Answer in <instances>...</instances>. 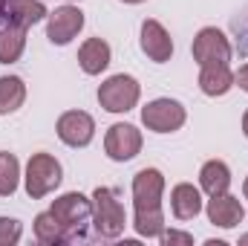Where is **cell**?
<instances>
[{
  "label": "cell",
  "instance_id": "obj_6",
  "mask_svg": "<svg viewBox=\"0 0 248 246\" xmlns=\"http://www.w3.org/2000/svg\"><path fill=\"white\" fill-rule=\"evenodd\" d=\"M141 122L153 133H173L185 124V107L176 99H153L141 107Z\"/></svg>",
  "mask_w": 248,
  "mask_h": 246
},
{
  "label": "cell",
  "instance_id": "obj_4",
  "mask_svg": "<svg viewBox=\"0 0 248 246\" xmlns=\"http://www.w3.org/2000/svg\"><path fill=\"white\" fill-rule=\"evenodd\" d=\"M26 194L32 200H41L46 194H52L61 185L63 174H61V162L52 154H32L29 165H26Z\"/></svg>",
  "mask_w": 248,
  "mask_h": 246
},
{
  "label": "cell",
  "instance_id": "obj_26",
  "mask_svg": "<svg viewBox=\"0 0 248 246\" xmlns=\"http://www.w3.org/2000/svg\"><path fill=\"white\" fill-rule=\"evenodd\" d=\"M243 194H246V200H248V177H246V183H243Z\"/></svg>",
  "mask_w": 248,
  "mask_h": 246
},
{
  "label": "cell",
  "instance_id": "obj_19",
  "mask_svg": "<svg viewBox=\"0 0 248 246\" xmlns=\"http://www.w3.org/2000/svg\"><path fill=\"white\" fill-rule=\"evenodd\" d=\"M26 29L20 26H0V64H15L23 55Z\"/></svg>",
  "mask_w": 248,
  "mask_h": 246
},
{
  "label": "cell",
  "instance_id": "obj_15",
  "mask_svg": "<svg viewBox=\"0 0 248 246\" xmlns=\"http://www.w3.org/2000/svg\"><path fill=\"white\" fill-rule=\"evenodd\" d=\"M234 87V72L228 64H205L199 67V90L205 96H225Z\"/></svg>",
  "mask_w": 248,
  "mask_h": 246
},
{
  "label": "cell",
  "instance_id": "obj_22",
  "mask_svg": "<svg viewBox=\"0 0 248 246\" xmlns=\"http://www.w3.org/2000/svg\"><path fill=\"white\" fill-rule=\"evenodd\" d=\"M23 235V226L20 220L15 217H0V246H15Z\"/></svg>",
  "mask_w": 248,
  "mask_h": 246
},
{
  "label": "cell",
  "instance_id": "obj_17",
  "mask_svg": "<svg viewBox=\"0 0 248 246\" xmlns=\"http://www.w3.org/2000/svg\"><path fill=\"white\" fill-rule=\"evenodd\" d=\"M199 185H202V191H205L208 197L225 194V191L231 188V168H228L225 162H219V159L205 162L202 171H199Z\"/></svg>",
  "mask_w": 248,
  "mask_h": 246
},
{
  "label": "cell",
  "instance_id": "obj_9",
  "mask_svg": "<svg viewBox=\"0 0 248 246\" xmlns=\"http://www.w3.org/2000/svg\"><path fill=\"white\" fill-rule=\"evenodd\" d=\"M104 151L110 159L116 162H127L133 159L139 151H141V130L136 124H127V122H119L113 124L104 136Z\"/></svg>",
  "mask_w": 248,
  "mask_h": 246
},
{
  "label": "cell",
  "instance_id": "obj_5",
  "mask_svg": "<svg viewBox=\"0 0 248 246\" xmlns=\"http://www.w3.org/2000/svg\"><path fill=\"white\" fill-rule=\"evenodd\" d=\"M139 96H141V87H139V81L133 78V75H110L101 87H98V105L107 110V113H127V110H133L136 107V102H139Z\"/></svg>",
  "mask_w": 248,
  "mask_h": 246
},
{
  "label": "cell",
  "instance_id": "obj_21",
  "mask_svg": "<svg viewBox=\"0 0 248 246\" xmlns=\"http://www.w3.org/2000/svg\"><path fill=\"white\" fill-rule=\"evenodd\" d=\"M20 183V162L15 154L0 151V197H12Z\"/></svg>",
  "mask_w": 248,
  "mask_h": 246
},
{
  "label": "cell",
  "instance_id": "obj_1",
  "mask_svg": "<svg viewBox=\"0 0 248 246\" xmlns=\"http://www.w3.org/2000/svg\"><path fill=\"white\" fill-rule=\"evenodd\" d=\"M165 177L159 168H141L133 177V209H136V232L141 238H159L165 232V211H162Z\"/></svg>",
  "mask_w": 248,
  "mask_h": 246
},
{
  "label": "cell",
  "instance_id": "obj_3",
  "mask_svg": "<svg viewBox=\"0 0 248 246\" xmlns=\"http://www.w3.org/2000/svg\"><path fill=\"white\" fill-rule=\"evenodd\" d=\"M93 223L101 238H119L127 226V214L116 188H95L93 191Z\"/></svg>",
  "mask_w": 248,
  "mask_h": 246
},
{
  "label": "cell",
  "instance_id": "obj_10",
  "mask_svg": "<svg viewBox=\"0 0 248 246\" xmlns=\"http://www.w3.org/2000/svg\"><path fill=\"white\" fill-rule=\"evenodd\" d=\"M95 136V122L84 110H66L58 119V139L69 148H84Z\"/></svg>",
  "mask_w": 248,
  "mask_h": 246
},
{
  "label": "cell",
  "instance_id": "obj_18",
  "mask_svg": "<svg viewBox=\"0 0 248 246\" xmlns=\"http://www.w3.org/2000/svg\"><path fill=\"white\" fill-rule=\"evenodd\" d=\"M26 102V84L17 75H0V116L15 113Z\"/></svg>",
  "mask_w": 248,
  "mask_h": 246
},
{
  "label": "cell",
  "instance_id": "obj_16",
  "mask_svg": "<svg viewBox=\"0 0 248 246\" xmlns=\"http://www.w3.org/2000/svg\"><path fill=\"white\" fill-rule=\"evenodd\" d=\"M170 209L176 220H193L202 211V194L199 188L190 183H179L170 191Z\"/></svg>",
  "mask_w": 248,
  "mask_h": 246
},
{
  "label": "cell",
  "instance_id": "obj_29",
  "mask_svg": "<svg viewBox=\"0 0 248 246\" xmlns=\"http://www.w3.org/2000/svg\"><path fill=\"white\" fill-rule=\"evenodd\" d=\"M243 53H248V47H246V50H243Z\"/></svg>",
  "mask_w": 248,
  "mask_h": 246
},
{
  "label": "cell",
  "instance_id": "obj_20",
  "mask_svg": "<svg viewBox=\"0 0 248 246\" xmlns=\"http://www.w3.org/2000/svg\"><path fill=\"white\" fill-rule=\"evenodd\" d=\"M35 238L41 241V244H69V235H66V229L61 226V220L52 214V211H41L38 217H35Z\"/></svg>",
  "mask_w": 248,
  "mask_h": 246
},
{
  "label": "cell",
  "instance_id": "obj_24",
  "mask_svg": "<svg viewBox=\"0 0 248 246\" xmlns=\"http://www.w3.org/2000/svg\"><path fill=\"white\" fill-rule=\"evenodd\" d=\"M234 84H240V90H246L248 93V64L246 67H240V72L234 75Z\"/></svg>",
  "mask_w": 248,
  "mask_h": 246
},
{
  "label": "cell",
  "instance_id": "obj_2",
  "mask_svg": "<svg viewBox=\"0 0 248 246\" xmlns=\"http://www.w3.org/2000/svg\"><path fill=\"white\" fill-rule=\"evenodd\" d=\"M49 211L61 220V226L66 229V235H69V244L90 238V235H87V223H90V217H93V200H87L84 194H78V191L61 194V197L52 203Z\"/></svg>",
  "mask_w": 248,
  "mask_h": 246
},
{
  "label": "cell",
  "instance_id": "obj_13",
  "mask_svg": "<svg viewBox=\"0 0 248 246\" xmlns=\"http://www.w3.org/2000/svg\"><path fill=\"white\" fill-rule=\"evenodd\" d=\"M243 217H246L243 203H240L237 197H231L228 191H225V194H214V197L208 200V220H211L214 226H219V229H234V226L243 223Z\"/></svg>",
  "mask_w": 248,
  "mask_h": 246
},
{
  "label": "cell",
  "instance_id": "obj_27",
  "mask_svg": "<svg viewBox=\"0 0 248 246\" xmlns=\"http://www.w3.org/2000/svg\"><path fill=\"white\" fill-rule=\"evenodd\" d=\"M122 3H141V0H122Z\"/></svg>",
  "mask_w": 248,
  "mask_h": 246
},
{
  "label": "cell",
  "instance_id": "obj_12",
  "mask_svg": "<svg viewBox=\"0 0 248 246\" xmlns=\"http://www.w3.org/2000/svg\"><path fill=\"white\" fill-rule=\"evenodd\" d=\"M141 50H144V55L150 61L156 64L170 61V55H173V41H170L168 29L159 20H153V18H147L141 23Z\"/></svg>",
  "mask_w": 248,
  "mask_h": 246
},
{
  "label": "cell",
  "instance_id": "obj_8",
  "mask_svg": "<svg viewBox=\"0 0 248 246\" xmlns=\"http://www.w3.org/2000/svg\"><path fill=\"white\" fill-rule=\"evenodd\" d=\"M84 29V12L78 6H58L46 15V38L55 47H66Z\"/></svg>",
  "mask_w": 248,
  "mask_h": 246
},
{
  "label": "cell",
  "instance_id": "obj_28",
  "mask_svg": "<svg viewBox=\"0 0 248 246\" xmlns=\"http://www.w3.org/2000/svg\"><path fill=\"white\" fill-rule=\"evenodd\" d=\"M240 241H243V244H248V235H243V238H240Z\"/></svg>",
  "mask_w": 248,
  "mask_h": 246
},
{
  "label": "cell",
  "instance_id": "obj_7",
  "mask_svg": "<svg viewBox=\"0 0 248 246\" xmlns=\"http://www.w3.org/2000/svg\"><path fill=\"white\" fill-rule=\"evenodd\" d=\"M193 61L199 64V67H205V64H228L231 61V44H228V38L217 26L199 29V35L193 38Z\"/></svg>",
  "mask_w": 248,
  "mask_h": 246
},
{
  "label": "cell",
  "instance_id": "obj_14",
  "mask_svg": "<svg viewBox=\"0 0 248 246\" xmlns=\"http://www.w3.org/2000/svg\"><path fill=\"white\" fill-rule=\"evenodd\" d=\"M110 58H113L110 44L101 41V38H90V41H84L81 50H78V64H81V70H84L87 75H101V72L110 67Z\"/></svg>",
  "mask_w": 248,
  "mask_h": 246
},
{
  "label": "cell",
  "instance_id": "obj_23",
  "mask_svg": "<svg viewBox=\"0 0 248 246\" xmlns=\"http://www.w3.org/2000/svg\"><path fill=\"white\" fill-rule=\"evenodd\" d=\"M159 238H162V244H185V246L193 244L190 235H185V232H173V229H170V232H162Z\"/></svg>",
  "mask_w": 248,
  "mask_h": 246
},
{
  "label": "cell",
  "instance_id": "obj_25",
  "mask_svg": "<svg viewBox=\"0 0 248 246\" xmlns=\"http://www.w3.org/2000/svg\"><path fill=\"white\" fill-rule=\"evenodd\" d=\"M243 133H246V139H248V110H246V116H243Z\"/></svg>",
  "mask_w": 248,
  "mask_h": 246
},
{
  "label": "cell",
  "instance_id": "obj_11",
  "mask_svg": "<svg viewBox=\"0 0 248 246\" xmlns=\"http://www.w3.org/2000/svg\"><path fill=\"white\" fill-rule=\"evenodd\" d=\"M46 18V6L41 0H0V23L29 29Z\"/></svg>",
  "mask_w": 248,
  "mask_h": 246
}]
</instances>
